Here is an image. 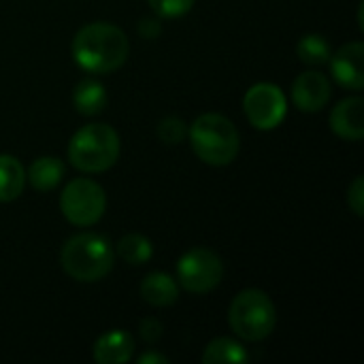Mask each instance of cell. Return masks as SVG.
<instances>
[{"instance_id":"9","label":"cell","mask_w":364,"mask_h":364,"mask_svg":"<svg viewBox=\"0 0 364 364\" xmlns=\"http://www.w3.org/2000/svg\"><path fill=\"white\" fill-rule=\"evenodd\" d=\"M331 73L333 79L346 90H363L364 87V45L360 41L341 45L335 53H331Z\"/></svg>"},{"instance_id":"2","label":"cell","mask_w":364,"mask_h":364,"mask_svg":"<svg viewBox=\"0 0 364 364\" xmlns=\"http://www.w3.org/2000/svg\"><path fill=\"white\" fill-rule=\"evenodd\" d=\"M192 151L211 166L230 164L241 147L237 126L220 113H203L188 126Z\"/></svg>"},{"instance_id":"19","label":"cell","mask_w":364,"mask_h":364,"mask_svg":"<svg viewBox=\"0 0 364 364\" xmlns=\"http://www.w3.org/2000/svg\"><path fill=\"white\" fill-rule=\"evenodd\" d=\"M296 53L301 58V62L309 64V66H322L328 64L331 60V45L328 38L322 34H305L299 43H296Z\"/></svg>"},{"instance_id":"4","label":"cell","mask_w":364,"mask_h":364,"mask_svg":"<svg viewBox=\"0 0 364 364\" xmlns=\"http://www.w3.org/2000/svg\"><path fill=\"white\" fill-rule=\"evenodd\" d=\"M119 158V136L109 124H87L68 143V160L83 173H102Z\"/></svg>"},{"instance_id":"12","label":"cell","mask_w":364,"mask_h":364,"mask_svg":"<svg viewBox=\"0 0 364 364\" xmlns=\"http://www.w3.org/2000/svg\"><path fill=\"white\" fill-rule=\"evenodd\" d=\"M94 360L98 364H124L134 354V339L126 331H109L94 343Z\"/></svg>"},{"instance_id":"24","label":"cell","mask_w":364,"mask_h":364,"mask_svg":"<svg viewBox=\"0 0 364 364\" xmlns=\"http://www.w3.org/2000/svg\"><path fill=\"white\" fill-rule=\"evenodd\" d=\"M160 32H162L160 21H156V19H141V21H139V34H141V36H145V38H156Z\"/></svg>"},{"instance_id":"16","label":"cell","mask_w":364,"mask_h":364,"mask_svg":"<svg viewBox=\"0 0 364 364\" xmlns=\"http://www.w3.org/2000/svg\"><path fill=\"white\" fill-rule=\"evenodd\" d=\"M26 186V171L15 156L0 154V203L19 198Z\"/></svg>"},{"instance_id":"5","label":"cell","mask_w":364,"mask_h":364,"mask_svg":"<svg viewBox=\"0 0 364 364\" xmlns=\"http://www.w3.org/2000/svg\"><path fill=\"white\" fill-rule=\"evenodd\" d=\"M228 324L237 337L245 341H262L275 331L277 309L267 292L247 288L232 299L228 309Z\"/></svg>"},{"instance_id":"1","label":"cell","mask_w":364,"mask_h":364,"mask_svg":"<svg viewBox=\"0 0 364 364\" xmlns=\"http://www.w3.org/2000/svg\"><path fill=\"white\" fill-rule=\"evenodd\" d=\"M73 60L92 75H105L117 70L130 53L128 36L122 28L107 21H94L83 26L70 45Z\"/></svg>"},{"instance_id":"23","label":"cell","mask_w":364,"mask_h":364,"mask_svg":"<svg viewBox=\"0 0 364 364\" xmlns=\"http://www.w3.org/2000/svg\"><path fill=\"white\" fill-rule=\"evenodd\" d=\"M139 335H141L143 341L156 343V341L162 337V324H160L156 318H145V320H141V324H139Z\"/></svg>"},{"instance_id":"10","label":"cell","mask_w":364,"mask_h":364,"mask_svg":"<svg viewBox=\"0 0 364 364\" xmlns=\"http://www.w3.org/2000/svg\"><path fill=\"white\" fill-rule=\"evenodd\" d=\"M331 81L318 70L301 73L292 83V102L303 113H318L331 100Z\"/></svg>"},{"instance_id":"3","label":"cell","mask_w":364,"mask_h":364,"mask_svg":"<svg viewBox=\"0 0 364 364\" xmlns=\"http://www.w3.org/2000/svg\"><path fill=\"white\" fill-rule=\"evenodd\" d=\"M62 269L68 277L81 284L100 282L113 269V247L96 232H83L70 237L60 254Z\"/></svg>"},{"instance_id":"20","label":"cell","mask_w":364,"mask_h":364,"mask_svg":"<svg viewBox=\"0 0 364 364\" xmlns=\"http://www.w3.org/2000/svg\"><path fill=\"white\" fill-rule=\"evenodd\" d=\"M158 136L166 145H177L183 139H188V126L181 117H164L158 124Z\"/></svg>"},{"instance_id":"13","label":"cell","mask_w":364,"mask_h":364,"mask_svg":"<svg viewBox=\"0 0 364 364\" xmlns=\"http://www.w3.org/2000/svg\"><path fill=\"white\" fill-rule=\"evenodd\" d=\"M141 296L151 307H168L177 303L179 288H177V282L168 273L156 271V273H149L141 282Z\"/></svg>"},{"instance_id":"15","label":"cell","mask_w":364,"mask_h":364,"mask_svg":"<svg viewBox=\"0 0 364 364\" xmlns=\"http://www.w3.org/2000/svg\"><path fill=\"white\" fill-rule=\"evenodd\" d=\"M62 177H64V164H62V160H58L53 156L36 158L26 173V179L38 192H49V190L58 188Z\"/></svg>"},{"instance_id":"14","label":"cell","mask_w":364,"mask_h":364,"mask_svg":"<svg viewBox=\"0 0 364 364\" xmlns=\"http://www.w3.org/2000/svg\"><path fill=\"white\" fill-rule=\"evenodd\" d=\"M73 105L81 115H98L107 107V87L96 77H83L73 90Z\"/></svg>"},{"instance_id":"8","label":"cell","mask_w":364,"mask_h":364,"mask_svg":"<svg viewBox=\"0 0 364 364\" xmlns=\"http://www.w3.org/2000/svg\"><path fill=\"white\" fill-rule=\"evenodd\" d=\"M243 111L256 130H273L284 122L288 113V100L279 85L264 81L245 92Z\"/></svg>"},{"instance_id":"11","label":"cell","mask_w":364,"mask_h":364,"mask_svg":"<svg viewBox=\"0 0 364 364\" xmlns=\"http://www.w3.org/2000/svg\"><path fill=\"white\" fill-rule=\"evenodd\" d=\"M331 130L346 141H360L364 136V100L360 96L343 98L335 105L328 117Z\"/></svg>"},{"instance_id":"18","label":"cell","mask_w":364,"mask_h":364,"mask_svg":"<svg viewBox=\"0 0 364 364\" xmlns=\"http://www.w3.org/2000/svg\"><path fill=\"white\" fill-rule=\"evenodd\" d=\"M117 256L124 262L132 264V267H141V264H145V262L151 260L154 245H151V241L147 237L132 232V235H126V237L119 239V243H117Z\"/></svg>"},{"instance_id":"17","label":"cell","mask_w":364,"mask_h":364,"mask_svg":"<svg viewBox=\"0 0 364 364\" xmlns=\"http://www.w3.org/2000/svg\"><path fill=\"white\" fill-rule=\"evenodd\" d=\"M247 360H250L247 350L230 337H218L209 341L203 352L205 364H241Z\"/></svg>"},{"instance_id":"6","label":"cell","mask_w":364,"mask_h":364,"mask_svg":"<svg viewBox=\"0 0 364 364\" xmlns=\"http://www.w3.org/2000/svg\"><path fill=\"white\" fill-rule=\"evenodd\" d=\"M60 209L62 215L75 226H94L100 222L107 209V194L105 190L87 179L79 177L66 183L60 194Z\"/></svg>"},{"instance_id":"25","label":"cell","mask_w":364,"mask_h":364,"mask_svg":"<svg viewBox=\"0 0 364 364\" xmlns=\"http://www.w3.org/2000/svg\"><path fill=\"white\" fill-rule=\"evenodd\" d=\"M136 363L139 364H168V358H166V356H162V354H158V352H147V354H141V356L136 358Z\"/></svg>"},{"instance_id":"7","label":"cell","mask_w":364,"mask_h":364,"mask_svg":"<svg viewBox=\"0 0 364 364\" xmlns=\"http://www.w3.org/2000/svg\"><path fill=\"white\" fill-rule=\"evenodd\" d=\"M224 277L222 258L205 247L186 252L177 262V282L192 294H207L220 286Z\"/></svg>"},{"instance_id":"21","label":"cell","mask_w":364,"mask_h":364,"mask_svg":"<svg viewBox=\"0 0 364 364\" xmlns=\"http://www.w3.org/2000/svg\"><path fill=\"white\" fill-rule=\"evenodd\" d=\"M194 2L196 0H149V6L154 9L156 15L175 19V17H183L186 13H190Z\"/></svg>"},{"instance_id":"22","label":"cell","mask_w":364,"mask_h":364,"mask_svg":"<svg viewBox=\"0 0 364 364\" xmlns=\"http://www.w3.org/2000/svg\"><path fill=\"white\" fill-rule=\"evenodd\" d=\"M348 207L358 215L363 218L364 215V179L363 177H356L352 181V186L348 188Z\"/></svg>"}]
</instances>
